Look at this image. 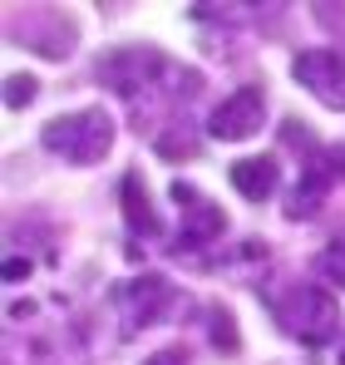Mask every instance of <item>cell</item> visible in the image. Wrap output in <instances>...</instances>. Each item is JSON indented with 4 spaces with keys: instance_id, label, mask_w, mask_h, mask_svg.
<instances>
[{
    "instance_id": "cell-1",
    "label": "cell",
    "mask_w": 345,
    "mask_h": 365,
    "mask_svg": "<svg viewBox=\"0 0 345 365\" xmlns=\"http://www.w3.org/2000/svg\"><path fill=\"white\" fill-rule=\"evenodd\" d=\"M99 84H109L128 104H158V99H187V94H197L202 74L172 64L153 45H128V50H109L99 60Z\"/></svg>"
},
{
    "instance_id": "cell-2",
    "label": "cell",
    "mask_w": 345,
    "mask_h": 365,
    "mask_svg": "<svg viewBox=\"0 0 345 365\" xmlns=\"http://www.w3.org/2000/svg\"><path fill=\"white\" fill-rule=\"evenodd\" d=\"M40 143H45L50 153H59V158H69V163H99V158L109 153V143H114V119H109L104 109L59 114V119L45 123Z\"/></svg>"
},
{
    "instance_id": "cell-3",
    "label": "cell",
    "mask_w": 345,
    "mask_h": 365,
    "mask_svg": "<svg viewBox=\"0 0 345 365\" xmlns=\"http://www.w3.org/2000/svg\"><path fill=\"white\" fill-rule=\"evenodd\" d=\"M277 316L306 346H326L336 336V326H341V306L331 302L321 287H291L287 297H277Z\"/></svg>"
},
{
    "instance_id": "cell-4",
    "label": "cell",
    "mask_w": 345,
    "mask_h": 365,
    "mask_svg": "<svg viewBox=\"0 0 345 365\" xmlns=\"http://www.w3.org/2000/svg\"><path fill=\"white\" fill-rule=\"evenodd\" d=\"M345 178V148H316L311 158H306V168H301V178H296V202H291L287 212L291 217H311L321 202H326V192H331V182Z\"/></svg>"
},
{
    "instance_id": "cell-5",
    "label": "cell",
    "mask_w": 345,
    "mask_h": 365,
    "mask_svg": "<svg viewBox=\"0 0 345 365\" xmlns=\"http://www.w3.org/2000/svg\"><path fill=\"white\" fill-rule=\"evenodd\" d=\"M296 79L326 109H345V60L336 50H301L296 55Z\"/></svg>"
},
{
    "instance_id": "cell-6",
    "label": "cell",
    "mask_w": 345,
    "mask_h": 365,
    "mask_svg": "<svg viewBox=\"0 0 345 365\" xmlns=\"http://www.w3.org/2000/svg\"><path fill=\"white\" fill-rule=\"evenodd\" d=\"M262 109H267V99H262V89H237L232 99L217 104V114L207 123V133L212 138H222V143H242V138H252L257 128H262Z\"/></svg>"
},
{
    "instance_id": "cell-7",
    "label": "cell",
    "mask_w": 345,
    "mask_h": 365,
    "mask_svg": "<svg viewBox=\"0 0 345 365\" xmlns=\"http://www.w3.org/2000/svg\"><path fill=\"white\" fill-rule=\"evenodd\" d=\"M172 202H177V212H182V242H187V247L222 237L227 217H222V207H217V202H207L197 187H187V182H172Z\"/></svg>"
},
{
    "instance_id": "cell-8",
    "label": "cell",
    "mask_w": 345,
    "mask_h": 365,
    "mask_svg": "<svg viewBox=\"0 0 345 365\" xmlns=\"http://www.w3.org/2000/svg\"><path fill=\"white\" fill-rule=\"evenodd\" d=\"M227 178H232V187H237L242 197L262 202V197L277 192V182H282V163H277V158H242V163H232Z\"/></svg>"
},
{
    "instance_id": "cell-9",
    "label": "cell",
    "mask_w": 345,
    "mask_h": 365,
    "mask_svg": "<svg viewBox=\"0 0 345 365\" xmlns=\"http://www.w3.org/2000/svg\"><path fill=\"white\" fill-rule=\"evenodd\" d=\"M128 302H133L128 306V316H133L128 326H153V321H163V306L172 302V287L163 277L148 272V277H138V282L128 287Z\"/></svg>"
},
{
    "instance_id": "cell-10",
    "label": "cell",
    "mask_w": 345,
    "mask_h": 365,
    "mask_svg": "<svg viewBox=\"0 0 345 365\" xmlns=\"http://www.w3.org/2000/svg\"><path fill=\"white\" fill-rule=\"evenodd\" d=\"M123 217L133 232H158V217H153V202H148V182L143 173H123Z\"/></svg>"
},
{
    "instance_id": "cell-11",
    "label": "cell",
    "mask_w": 345,
    "mask_h": 365,
    "mask_svg": "<svg viewBox=\"0 0 345 365\" xmlns=\"http://www.w3.org/2000/svg\"><path fill=\"white\" fill-rule=\"evenodd\" d=\"M153 148H158L163 158H197V133L177 119L168 133H158V138H153Z\"/></svg>"
},
{
    "instance_id": "cell-12",
    "label": "cell",
    "mask_w": 345,
    "mask_h": 365,
    "mask_svg": "<svg viewBox=\"0 0 345 365\" xmlns=\"http://www.w3.org/2000/svg\"><path fill=\"white\" fill-rule=\"evenodd\" d=\"M207 331H212V346H217V351H227V356L242 351V336H237V321H232L227 306H212V326H207Z\"/></svg>"
},
{
    "instance_id": "cell-13",
    "label": "cell",
    "mask_w": 345,
    "mask_h": 365,
    "mask_svg": "<svg viewBox=\"0 0 345 365\" xmlns=\"http://www.w3.org/2000/svg\"><path fill=\"white\" fill-rule=\"evenodd\" d=\"M316 272L331 282V287H341L345 292V242H331L321 257H316Z\"/></svg>"
},
{
    "instance_id": "cell-14",
    "label": "cell",
    "mask_w": 345,
    "mask_h": 365,
    "mask_svg": "<svg viewBox=\"0 0 345 365\" xmlns=\"http://www.w3.org/2000/svg\"><path fill=\"white\" fill-rule=\"evenodd\" d=\"M35 89H40V84H35L30 74H10V79H5V109H25V104L35 99Z\"/></svg>"
},
{
    "instance_id": "cell-15",
    "label": "cell",
    "mask_w": 345,
    "mask_h": 365,
    "mask_svg": "<svg viewBox=\"0 0 345 365\" xmlns=\"http://www.w3.org/2000/svg\"><path fill=\"white\" fill-rule=\"evenodd\" d=\"M143 365H187V351H158V356H148Z\"/></svg>"
},
{
    "instance_id": "cell-16",
    "label": "cell",
    "mask_w": 345,
    "mask_h": 365,
    "mask_svg": "<svg viewBox=\"0 0 345 365\" xmlns=\"http://www.w3.org/2000/svg\"><path fill=\"white\" fill-rule=\"evenodd\" d=\"M25 272H30V267H25V262H5V277H10V282H20V277H25Z\"/></svg>"
},
{
    "instance_id": "cell-17",
    "label": "cell",
    "mask_w": 345,
    "mask_h": 365,
    "mask_svg": "<svg viewBox=\"0 0 345 365\" xmlns=\"http://www.w3.org/2000/svg\"><path fill=\"white\" fill-rule=\"evenodd\" d=\"M341 365H345V351H341Z\"/></svg>"
}]
</instances>
